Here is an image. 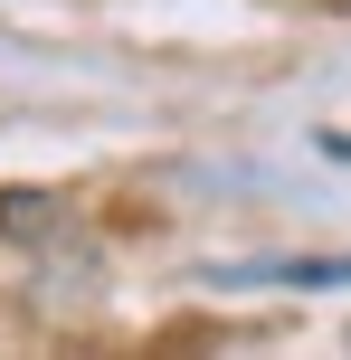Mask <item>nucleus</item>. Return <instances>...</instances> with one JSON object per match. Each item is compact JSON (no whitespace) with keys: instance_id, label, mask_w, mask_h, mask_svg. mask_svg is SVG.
I'll list each match as a JSON object with an SVG mask.
<instances>
[{"instance_id":"obj_1","label":"nucleus","mask_w":351,"mask_h":360,"mask_svg":"<svg viewBox=\"0 0 351 360\" xmlns=\"http://www.w3.org/2000/svg\"><path fill=\"white\" fill-rule=\"evenodd\" d=\"M238 285H351V256H314V266H238Z\"/></svg>"}]
</instances>
